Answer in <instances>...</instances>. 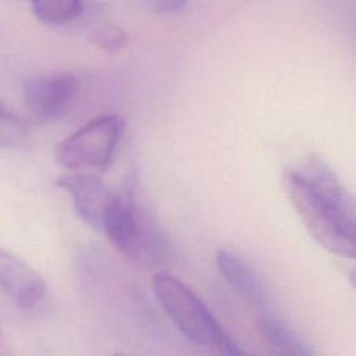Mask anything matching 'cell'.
Returning a JSON list of instances; mask_svg holds the SVG:
<instances>
[{
	"label": "cell",
	"instance_id": "cell-1",
	"mask_svg": "<svg viewBox=\"0 0 356 356\" xmlns=\"http://www.w3.org/2000/svg\"><path fill=\"white\" fill-rule=\"evenodd\" d=\"M285 192L313 239L330 253L356 254L355 199L318 156L284 172Z\"/></svg>",
	"mask_w": 356,
	"mask_h": 356
},
{
	"label": "cell",
	"instance_id": "cell-2",
	"mask_svg": "<svg viewBox=\"0 0 356 356\" xmlns=\"http://www.w3.org/2000/svg\"><path fill=\"white\" fill-rule=\"evenodd\" d=\"M102 231L115 249L138 263L159 264L170 254L164 232L132 185L114 193Z\"/></svg>",
	"mask_w": 356,
	"mask_h": 356
},
{
	"label": "cell",
	"instance_id": "cell-3",
	"mask_svg": "<svg viewBox=\"0 0 356 356\" xmlns=\"http://www.w3.org/2000/svg\"><path fill=\"white\" fill-rule=\"evenodd\" d=\"M154 296L174 325L192 342L217 348L227 332L203 300L179 278L157 273L152 280Z\"/></svg>",
	"mask_w": 356,
	"mask_h": 356
},
{
	"label": "cell",
	"instance_id": "cell-4",
	"mask_svg": "<svg viewBox=\"0 0 356 356\" xmlns=\"http://www.w3.org/2000/svg\"><path fill=\"white\" fill-rule=\"evenodd\" d=\"M122 128L124 122L117 114L90 120L58 143L57 163L71 171L107 167L113 161Z\"/></svg>",
	"mask_w": 356,
	"mask_h": 356
},
{
	"label": "cell",
	"instance_id": "cell-5",
	"mask_svg": "<svg viewBox=\"0 0 356 356\" xmlns=\"http://www.w3.org/2000/svg\"><path fill=\"white\" fill-rule=\"evenodd\" d=\"M78 81L70 72H49L28 76L22 83L25 113L36 124L61 118L76 95Z\"/></svg>",
	"mask_w": 356,
	"mask_h": 356
},
{
	"label": "cell",
	"instance_id": "cell-6",
	"mask_svg": "<svg viewBox=\"0 0 356 356\" xmlns=\"http://www.w3.org/2000/svg\"><path fill=\"white\" fill-rule=\"evenodd\" d=\"M56 184L70 195L79 218L102 231L114 192L99 177L85 172L64 174L57 178Z\"/></svg>",
	"mask_w": 356,
	"mask_h": 356
},
{
	"label": "cell",
	"instance_id": "cell-7",
	"mask_svg": "<svg viewBox=\"0 0 356 356\" xmlns=\"http://www.w3.org/2000/svg\"><path fill=\"white\" fill-rule=\"evenodd\" d=\"M0 292L15 306L31 310L46 298V282L21 257L0 248Z\"/></svg>",
	"mask_w": 356,
	"mask_h": 356
},
{
	"label": "cell",
	"instance_id": "cell-8",
	"mask_svg": "<svg viewBox=\"0 0 356 356\" xmlns=\"http://www.w3.org/2000/svg\"><path fill=\"white\" fill-rule=\"evenodd\" d=\"M216 264L224 281L249 302L263 306L266 303V286L257 273L231 249L221 248L216 253Z\"/></svg>",
	"mask_w": 356,
	"mask_h": 356
},
{
	"label": "cell",
	"instance_id": "cell-9",
	"mask_svg": "<svg viewBox=\"0 0 356 356\" xmlns=\"http://www.w3.org/2000/svg\"><path fill=\"white\" fill-rule=\"evenodd\" d=\"M261 335L273 356H314L303 339L275 317L261 320Z\"/></svg>",
	"mask_w": 356,
	"mask_h": 356
},
{
	"label": "cell",
	"instance_id": "cell-10",
	"mask_svg": "<svg viewBox=\"0 0 356 356\" xmlns=\"http://www.w3.org/2000/svg\"><path fill=\"white\" fill-rule=\"evenodd\" d=\"M35 17L47 25H64L82 13V0H31Z\"/></svg>",
	"mask_w": 356,
	"mask_h": 356
},
{
	"label": "cell",
	"instance_id": "cell-11",
	"mask_svg": "<svg viewBox=\"0 0 356 356\" xmlns=\"http://www.w3.org/2000/svg\"><path fill=\"white\" fill-rule=\"evenodd\" d=\"M29 140V128L25 120L0 104V150L21 149Z\"/></svg>",
	"mask_w": 356,
	"mask_h": 356
},
{
	"label": "cell",
	"instance_id": "cell-12",
	"mask_svg": "<svg viewBox=\"0 0 356 356\" xmlns=\"http://www.w3.org/2000/svg\"><path fill=\"white\" fill-rule=\"evenodd\" d=\"M96 39L99 40V46H102L106 50H110V49L120 47V44L124 40V33L121 31H118V29L108 28V29H106L103 32H99Z\"/></svg>",
	"mask_w": 356,
	"mask_h": 356
},
{
	"label": "cell",
	"instance_id": "cell-13",
	"mask_svg": "<svg viewBox=\"0 0 356 356\" xmlns=\"http://www.w3.org/2000/svg\"><path fill=\"white\" fill-rule=\"evenodd\" d=\"M188 0H152V6L159 14H174L186 6Z\"/></svg>",
	"mask_w": 356,
	"mask_h": 356
},
{
	"label": "cell",
	"instance_id": "cell-14",
	"mask_svg": "<svg viewBox=\"0 0 356 356\" xmlns=\"http://www.w3.org/2000/svg\"><path fill=\"white\" fill-rule=\"evenodd\" d=\"M0 356H11L10 352H8V349H7V346H6V342H4V339H3L1 332H0Z\"/></svg>",
	"mask_w": 356,
	"mask_h": 356
},
{
	"label": "cell",
	"instance_id": "cell-15",
	"mask_svg": "<svg viewBox=\"0 0 356 356\" xmlns=\"http://www.w3.org/2000/svg\"><path fill=\"white\" fill-rule=\"evenodd\" d=\"M0 104H1V102H0Z\"/></svg>",
	"mask_w": 356,
	"mask_h": 356
}]
</instances>
